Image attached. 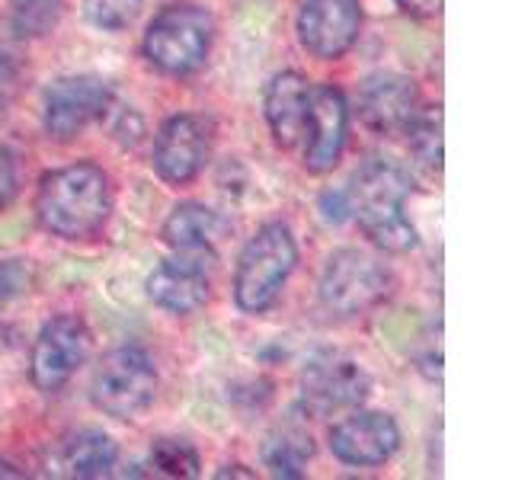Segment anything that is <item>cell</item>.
Returning a JSON list of instances; mask_svg holds the SVG:
<instances>
[{
	"label": "cell",
	"mask_w": 512,
	"mask_h": 480,
	"mask_svg": "<svg viewBox=\"0 0 512 480\" xmlns=\"http://www.w3.org/2000/svg\"><path fill=\"white\" fill-rule=\"evenodd\" d=\"M16 192H20V173H16V157L10 148L0 144V208H7Z\"/></svg>",
	"instance_id": "cb8c5ba5"
},
{
	"label": "cell",
	"mask_w": 512,
	"mask_h": 480,
	"mask_svg": "<svg viewBox=\"0 0 512 480\" xmlns=\"http://www.w3.org/2000/svg\"><path fill=\"white\" fill-rule=\"evenodd\" d=\"M112 212V183L100 164H77L48 170L36 189V221L45 234L61 240H87L103 231Z\"/></svg>",
	"instance_id": "7a4b0ae2"
},
{
	"label": "cell",
	"mask_w": 512,
	"mask_h": 480,
	"mask_svg": "<svg viewBox=\"0 0 512 480\" xmlns=\"http://www.w3.org/2000/svg\"><path fill=\"white\" fill-rule=\"evenodd\" d=\"M215 477H218V480H224V477H244V480H253L256 474H253V471H247L244 464H224V468H221Z\"/></svg>",
	"instance_id": "83f0119b"
},
{
	"label": "cell",
	"mask_w": 512,
	"mask_h": 480,
	"mask_svg": "<svg viewBox=\"0 0 512 480\" xmlns=\"http://www.w3.org/2000/svg\"><path fill=\"white\" fill-rule=\"evenodd\" d=\"M151 468L164 477H173V480H192L199 477L202 471V458L196 452V445L186 442V439H176V436H164L151 445Z\"/></svg>",
	"instance_id": "44dd1931"
},
{
	"label": "cell",
	"mask_w": 512,
	"mask_h": 480,
	"mask_svg": "<svg viewBox=\"0 0 512 480\" xmlns=\"http://www.w3.org/2000/svg\"><path fill=\"white\" fill-rule=\"evenodd\" d=\"M407 144H410V154L420 167L426 170H442V106H426L413 116V122L407 125Z\"/></svg>",
	"instance_id": "ffe728a7"
},
{
	"label": "cell",
	"mask_w": 512,
	"mask_h": 480,
	"mask_svg": "<svg viewBox=\"0 0 512 480\" xmlns=\"http://www.w3.org/2000/svg\"><path fill=\"white\" fill-rule=\"evenodd\" d=\"M112 106H116V93L103 77L93 74H74L61 77L45 90L42 103V125L48 138L55 141H74L84 135L93 122H103Z\"/></svg>",
	"instance_id": "9c48e42d"
},
{
	"label": "cell",
	"mask_w": 512,
	"mask_h": 480,
	"mask_svg": "<svg viewBox=\"0 0 512 480\" xmlns=\"http://www.w3.org/2000/svg\"><path fill=\"white\" fill-rule=\"evenodd\" d=\"M212 141L215 128L205 116H196V112L170 116L154 138V173L170 186L192 183L212 157Z\"/></svg>",
	"instance_id": "30bf717a"
},
{
	"label": "cell",
	"mask_w": 512,
	"mask_h": 480,
	"mask_svg": "<svg viewBox=\"0 0 512 480\" xmlns=\"http://www.w3.org/2000/svg\"><path fill=\"white\" fill-rule=\"evenodd\" d=\"M298 266L295 234L282 221H269L256 231L237 256L234 304L244 314H263L279 301L282 288Z\"/></svg>",
	"instance_id": "3957f363"
},
{
	"label": "cell",
	"mask_w": 512,
	"mask_h": 480,
	"mask_svg": "<svg viewBox=\"0 0 512 480\" xmlns=\"http://www.w3.org/2000/svg\"><path fill=\"white\" fill-rule=\"evenodd\" d=\"M420 109V90L407 74L381 71L368 77L359 90V119L375 135H404Z\"/></svg>",
	"instance_id": "5bb4252c"
},
{
	"label": "cell",
	"mask_w": 512,
	"mask_h": 480,
	"mask_svg": "<svg viewBox=\"0 0 512 480\" xmlns=\"http://www.w3.org/2000/svg\"><path fill=\"white\" fill-rule=\"evenodd\" d=\"M64 0H10V23L16 36H45L61 16Z\"/></svg>",
	"instance_id": "7402d4cb"
},
{
	"label": "cell",
	"mask_w": 512,
	"mask_h": 480,
	"mask_svg": "<svg viewBox=\"0 0 512 480\" xmlns=\"http://www.w3.org/2000/svg\"><path fill=\"white\" fill-rule=\"evenodd\" d=\"M215 42V20L196 4H176L160 10L144 29L141 55L154 71L189 77L208 61Z\"/></svg>",
	"instance_id": "5b68a950"
},
{
	"label": "cell",
	"mask_w": 512,
	"mask_h": 480,
	"mask_svg": "<svg viewBox=\"0 0 512 480\" xmlns=\"http://www.w3.org/2000/svg\"><path fill=\"white\" fill-rule=\"evenodd\" d=\"M224 234H228V221L202 202L173 205V212L164 218V228H160V237H164L167 247L192 256L215 253Z\"/></svg>",
	"instance_id": "e0dca14e"
},
{
	"label": "cell",
	"mask_w": 512,
	"mask_h": 480,
	"mask_svg": "<svg viewBox=\"0 0 512 480\" xmlns=\"http://www.w3.org/2000/svg\"><path fill=\"white\" fill-rule=\"evenodd\" d=\"M157 365L138 346H119L106 352L90 381L93 407L112 420H138L157 397Z\"/></svg>",
	"instance_id": "8992f818"
},
{
	"label": "cell",
	"mask_w": 512,
	"mask_h": 480,
	"mask_svg": "<svg viewBox=\"0 0 512 480\" xmlns=\"http://www.w3.org/2000/svg\"><path fill=\"white\" fill-rule=\"evenodd\" d=\"M144 288H148V298L160 311L176 317L196 314L212 298V279H208L199 256L192 253H180L176 260L160 263L148 276Z\"/></svg>",
	"instance_id": "9a60e30c"
},
{
	"label": "cell",
	"mask_w": 512,
	"mask_h": 480,
	"mask_svg": "<svg viewBox=\"0 0 512 480\" xmlns=\"http://www.w3.org/2000/svg\"><path fill=\"white\" fill-rule=\"evenodd\" d=\"M10 292H13V269L7 263H0V308H4Z\"/></svg>",
	"instance_id": "4316f807"
},
{
	"label": "cell",
	"mask_w": 512,
	"mask_h": 480,
	"mask_svg": "<svg viewBox=\"0 0 512 480\" xmlns=\"http://www.w3.org/2000/svg\"><path fill=\"white\" fill-rule=\"evenodd\" d=\"M119 461V445L103 429H77L61 445V468L68 477L96 480L109 477Z\"/></svg>",
	"instance_id": "ac0fdd59"
},
{
	"label": "cell",
	"mask_w": 512,
	"mask_h": 480,
	"mask_svg": "<svg viewBox=\"0 0 512 480\" xmlns=\"http://www.w3.org/2000/svg\"><path fill=\"white\" fill-rule=\"evenodd\" d=\"M394 292L388 263L362 247H340L327 256L317 282L320 308L336 320H352L375 311Z\"/></svg>",
	"instance_id": "277c9868"
},
{
	"label": "cell",
	"mask_w": 512,
	"mask_h": 480,
	"mask_svg": "<svg viewBox=\"0 0 512 480\" xmlns=\"http://www.w3.org/2000/svg\"><path fill=\"white\" fill-rule=\"evenodd\" d=\"M397 7L410 13V16H420V20H429V16H439L442 10V0H397Z\"/></svg>",
	"instance_id": "484cf974"
},
{
	"label": "cell",
	"mask_w": 512,
	"mask_h": 480,
	"mask_svg": "<svg viewBox=\"0 0 512 480\" xmlns=\"http://www.w3.org/2000/svg\"><path fill=\"white\" fill-rule=\"evenodd\" d=\"M320 215H324L327 221L340 224L349 218V199H346V189H330L320 196Z\"/></svg>",
	"instance_id": "d4e9b609"
},
{
	"label": "cell",
	"mask_w": 512,
	"mask_h": 480,
	"mask_svg": "<svg viewBox=\"0 0 512 480\" xmlns=\"http://www.w3.org/2000/svg\"><path fill=\"white\" fill-rule=\"evenodd\" d=\"M372 394V378L352 356L343 352H317V356L301 368L298 378V400L301 410L311 416H333L365 404Z\"/></svg>",
	"instance_id": "52a82bcc"
},
{
	"label": "cell",
	"mask_w": 512,
	"mask_h": 480,
	"mask_svg": "<svg viewBox=\"0 0 512 480\" xmlns=\"http://www.w3.org/2000/svg\"><path fill=\"white\" fill-rule=\"evenodd\" d=\"M349 141V103L336 87H311L308 132H304V170L330 173L343 160Z\"/></svg>",
	"instance_id": "4fadbf2b"
},
{
	"label": "cell",
	"mask_w": 512,
	"mask_h": 480,
	"mask_svg": "<svg viewBox=\"0 0 512 480\" xmlns=\"http://www.w3.org/2000/svg\"><path fill=\"white\" fill-rule=\"evenodd\" d=\"M311 455H314V442L298 426H282L263 442V464L272 477L282 480H301L308 474Z\"/></svg>",
	"instance_id": "d6986e66"
},
{
	"label": "cell",
	"mask_w": 512,
	"mask_h": 480,
	"mask_svg": "<svg viewBox=\"0 0 512 480\" xmlns=\"http://www.w3.org/2000/svg\"><path fill=\"white\" fill-rule=\"evenodd\" d=\"M141 0H84L87 20L103 32H122L135 23Z\"/></svg>",
	"instance_id": "603a6c76"
},
{
	"label": "cell",
	"mask_w": 512,
	"mask_h": 480,
	"mask_svg": "<svg viewBox=\"0 0 512 480\" xmlns=\"http://www.w3.org/2000/svg\"><path fill=\"white\" fill-rule=\"evenodd\" d=\"M413 192L410 173L394 160L372 157L352 173L346 186L349 218H356L362 234L384 253H410L420 244L404 205Z\"/></svg>",
	"instance_id": "6da1fadb"
},
{
	"label": "cell",
	"mask_w": 512,
	"mask_h": 480,
	"mask_svg": "<svg viewBox=\"0 0 512 480\" xmlns=\"http://www.w3.org/2000/svg\"><path fill=\"white\" fill-rule=\"evenodd\" d=\"M330 452L349 468H381L400 448V426L391 413L381 410H352L327 432Z\"/></svg>",
	"instance_id": "8fae6325"
},
{
	"label": "cell",
	"mask_w": 512,
	"mask_h": 480,
	"mask_svg": "<svg viewBox=\"0 0 512 480\" xmlns=\"http://www.w3.org/2000/svg\"><path fill=\"white\" fill-rule=\"evenodd\" d=\"M362 32L359 0H301L298 10V42L308 55L320 61L343 58Z\"/></svg>",
	"instance_id": "7c38bea8"
},
{
	"label": "cell",
	"mask_w": 512,
	"mask_h": 480,
	"mask_svg": "<svg viewBox=\"0 0 512 480\" xmlns=\"http://www.w3.org/2000/svg\"><path fill=\"white\" fill-rule=\"evenodd\" d=\"M93 336L87 324L74 314L48 317L36 333V343L29 352V378L42 394H58L68 384L77 368L90 359Z\"/></svg>",
	"instance_id": "ba28073f"
},
{
	"label": "cell",
	"mask_w": 512,
	"mask_h": 480,
	"mask_svg": "<svg viewBox=\"0 0 512 480\" xmlns=\"http://www.w3.org/2000/svg\"><path fill=\"white\" fill-rule=\"evenodd\" d=\"M308 109H311V84L298 71H279L266 84L263 116L269 135L279 148H295L308 132Z\"/></svg>",
	"instance_id": "2e32d148"
}]
</instances>
